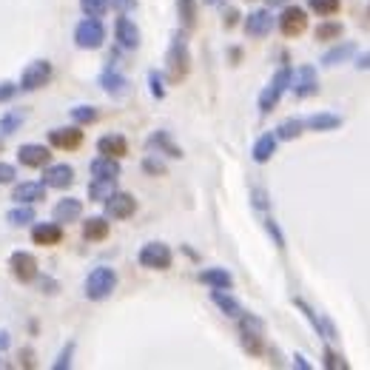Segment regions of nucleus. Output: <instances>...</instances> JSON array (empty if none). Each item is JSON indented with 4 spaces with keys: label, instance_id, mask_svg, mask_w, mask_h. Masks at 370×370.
Wrapping results in <instances>:
<instances>
[{
    "label": "nucleus",
    "instance_id": "36",
    "mask_svg": "<svg viewBox=\"0 0 370 370\" xmlns=\"http://www.w3.org/2000/svg\"><path fill=\"white\" fill-rule=\"evenodd\" d=\"M308 9L319 17H334L342 9V0H308Z\"/></svg>",
    "mask_w": 370,
    "mask_h": 370
},
{
    "label": "nucleus",
    "instance_id": "35",
    "mask_svg": "<svg viewBox=\"0 0 370 370\" xmlns=\"http://www.w3.org/2000/svg\"><path fill=\"white\" fill-rule=\"evenodd\" d=\"M177 15L185 31H194L197 26V0H177Z\"/></svg>",
    "mask_w": 370,
    "mask_h": 370
},
{
    "label": "nucleus",
    "instance_id": "55",
    "mask_svg": "<svg viewBox=\"0 0 370 370\" xmlns=\"http://www.w3.org/2000/svg\"><path fill=\"white\" fill-rule=\"evenodd\" d=\"M205 3H208V6H220V3H222V0H205Z\"/></svg>",
    "mask_w": 370,
    "mask_h": 370
},
{
    "label": "nucleus",
    "instance_id": "21",
    "mask_svg": "<svg viewBox=\"0 0 370 370\" xmlns=\"http://www.w3.org/2000/svg\"><path fill=\"white\" fill-rule=\"evenodd\" d=\"M148 148H151L154 154L171 157V159H180V157H183V148L171 140V134H169V131H154V134L148 137Z\"/></svg>",
    "mask_w": 370,
    "mask_h": 370
},
{
    "label": "nucleus",
    "instance_id": "53",
    "mask_svg": "<svg viewBox=\"0 0 370 370\" xmlns=\"http://www.w3.org/2000/svg\"><path fill=\"white\" fill-rule=\"evenodd\" d=\"M294 364H297V367H302V370H308V367H311V362H305V356H299V353L294 356Z\"/></svg>",
    "mask_w": 370,
    "mask_h": 370
},
{
    "label": "nucleus",
    "instance_id": "43",
    "mask_svg": "<svg viewBox=\"0 0 370 370\" xmlns=\"http://www.w3.org/2000/svg\"><path fill=\"white\" fill-rule=\"evenodd\" d=\"M71 356H74V342H69L63 350H60V356H57V362L52 364L55 370H66V367H71Z\"/></svg>",
    "mask_w": 370,
    "mask_h": 370
},
{
    "label": "nucleus",
    "instance_id": "34",
    "mask_svg": "<svg viewBox=\"0 0 370 370\" xmlns=\"http://www.w3.org/2000/svg\"><path fill=\"white\" fill-rule=\"evenodd\" d=\"M117 191V180H92L89 183V199L92 202H106L111 194Z\"/></svg>",
    "mask_w": 370,
    "mask_h": 370
},
{
    "label": "nucleus",
    "instance_id": "13",
    "mask_svg": "<svg viewBox=\"0 0 370 370\" xmlns=\"http://www.w3.org/2000/svg\"><path fill=\"white\" fill-rule=\"evenodd\" d=\"M46 137H49V145H52V148H60V151H77L80 145H83V140H86V134L80 131V126L52 129Z\"/></svg>",
    "mask_w": 370,
    "mask_h": 370
},
{
    "label": "nucleus",
    "instance_id": "50",
    "mask_svg": "<svg viewBox=\"0 0 370 370\" xmlns=\"http://www.w3.org/2000/svg\"><path fill=\"white\" fill-rule=\"evenodd\" d=\"M12 348V334L9 331H0V353Z\"/></svg>",
    "mask_w": 370,
    "mask_h": 370
},
{
    "label": "nucleus",
    "instance_id": "52",
    "mask_svg": "<svg viewBox=\"0 0 370 370\" xmlns=\"http://www.w3.org/2000/svg\"><path fill=\"white\" fill-rule=\"evenodd\" d=\"M43 294H57V282H52V279H43Z\"/></svg>",
    "mask_w": 370,
    "mask_h": 370
},
{
    "label": "nucleus",
    "instance_id": "2",
    "mask_svg": "<svg viewBox=\"0 0 370 370\" xmlns=\"http://www.w3.org/2000/svg\"><path fill=\"white\" fill-rule=\"evenodd\" d=\"M239 345H242V350L248 353V356H262L265 353V322L259 319V316H254V313H248L245 311L239 319Z\"/></svg>",
    "mask_w": 370,
    "mask_h": 370
},
{
    "label": "nucleus",
    "instance_id": "20",
    "mask_svg": "<svg viewBox=\"0 0 370 370\" xmlns=\"http://www.w3.org/2000/svg\"><path fill=\"white\" fill-rule=\"evenodd\" d=\"M12 199L17 205H37L46 199V183H17L15 191H12Z\"/></svg>",
    "mask_w": 370,
    "mask_h": 370
},
{
    "label": "nucleus",
    "instance_id": "5",
    "mask_svg": "<svg viewBox=\"0 0 370 370\" xmlns=\"http://www.w3.org/2000/svg\"><path fill=\"white\" fill-rule=\"evenodd\" d=\"M74 43L86 52H94L106 43V26L100 17H83L74 26Z\"/></svg>",
    "mask_w": 370,
    "mask_h": 370
},
{
    "label": "nucleus",
    "instance_id": "26",
    "mask_svg": "<svg viewBox=\"0 0 370 370\" xmlns=\"http://www.w3.org/2000/svg\"><path fill=\"white\" fill-rule=\"evenodd\" d=\"M89 171H92V177H97V180H117V177H120V159L103 157V154H100V157L92 159Z\"/></svg>",
    "mask_w": 370,
    "mask_h": 370
},
{
    "label": "nucleus",
    "instance_id": "17",
    "mask_svg": "<svg viewBox=\"0 0 370 370\" xmlns=\"http://www.w3.org/2000/svg\"><path fill=\"white\" fill-rule=\"evenodd\" d=\"M31 242L40 248H55L63 242V225L60 222H37L31 228Z\"/></svg>",
    "mask_w": 370,
    "mask_h": 370
},
{
    "label": "nucleus",
    "instance_id": "48",
    "mask_svg": "<svg viewBox=\"0 0 370 370\" xmlns=\"http://www.w3.org/2000/svg\"><path fill=\"white\" fill-rule=\"evenodd\" d=\"M359 71H370V52H359L356 55V63H353Z\"/></svg>",
    "mask_w": 370,
    "mask_h": 370
},
{
    "label": "nucleus",
    "instance_id": "16",
    "mask_svg": "<svg viewBox=\"0 0 370 370\" xmlns=\"http://www.w3.org/2000/svg\"><path fill=\"white\" fill-rule=\"evenodd\" d=\"M43 183L46 188H55V191H63V188H71L74 183V169L69 166V162H49L46 171H43Z\"/></svg>",
    "mask_w": 370,
    "mask_h": 370
},
{
    "label": "nucleus",
    "instance_id": "51",
    "mask_svg": "<svg viewBox=\"0 0 370 370\" xmlns=\"http://www.w3.org/2000/svg\"><path fill=\"white\" fill-rule=\"evenodd\" d=\"M236 20H239V12H236V9H228V12H225V29H231Z\"/></svg>",
    "mask_w": 370,
    "mask_h": 370
},
{
    "label": "nucleus",
    "instance_id": "49",
    "mask_svg": "<svg viewBox=\"0 0 370 370\" xmlns=\"http://www.w3.org/2000/svg\"><path fill=\"white\" fill-rule=\"evenodd\" d=\"M20 364H23V367H34V364H37V362H34V353H31L29 348L20 350Z\"/></svg>",
    "mask_w": 370,
    "mask_h": 370
},
{
    "label": "nucleus",
    "instance_id": "11",
    "mask_svg": "<svg viewBox=\"0 0 370 370\" xmlns=\"http://www.w3.org/2000/svg\"><path fill=\"white\" fill-rule=\"evenodd\" d=\"M9 271H12V276L17 279V282H23V285H29V282H34L37 279V259L29 254V251H15L12 257H9Z\"/></svg>",
    "mask_w": 370,
    "mask_h": 370
},
{
    "label": "nucleus",
    "instance_id": "28",
    "mask_svg": "<svg viewBox=\"0 0 370 370\" xmlns=\"http://www.w3.org/2000/svg\"><path fill=\"white\" fill-rule=\"evenodd\" d=\"M199 282L208 285V287H222V291H231V287H234V276L225 268H205V271H199Z\"/></svg>",
    "mask_w": 370,
    "mask_h": 370
},
{
    "label": "nucleus",
    "instance_id": "46",
    "mask_svg": "<svg viewBox=\"0 0 370 370\" xmlns=\"http://www.w3.org/2000/svg\"><path fill=\"white\" fill-rule=\"evenodd\" d=\"M111 9H117L120 15H129L137 9V0H111Z\"/></svg>",
    "mask_w": 370,
    "mask_h": 370
},
{
    "label": "nucleus",
    "instance_id": "3",
    "mask_svg": "<svg viewBox=\"0 0 370 370\" xmlns=\"http://www.w3.org/2000/svg\"><path fill=\"white\" fill-rule=\"evenodd\" d=\"M114 291H117V271H114V268L100 265V268H94V271L86 276L83 294H86L89 302H103V299H108Z\"/></svg>",
    "mask_w": 370,
    "mask_h": 370
},
{
    "label": "nucleus",
    "instance_id": "10",
    "mask_svg": "<svg viewBox=\"0 0 370 370\" xmlns=\"http://www.w3.org/2000/svg\"><path fill=\"white\" fill-rule=\"evenodd\" d=\"M114 40H117V46H120V49H126V52H137V49H140V40H143L140 26H137L131 17L120 15V17H117V23H114Z\"/></svg>",
    "mask_w": 370,
    "mask_h": 370
},
{
    "label": "nucleus",
    "instance_id": "31",
    "mask_svg": "<svg viewBox=\"0 0 370 370\" xmlns=\"http://www.w3.org/2000/svg\"><path fill=\"white\" fill-rule=\"evenodd\" d=\"M353 55H356V46H353V43H339V46L327 49V52L322 55V66H339V63H345V60L353 57Z\"/></svg>",
    "mask_w": 370,
    "mask_h": 370
},
{
    "label": "nucleus",
    "instance_id": "12",
    "mask_svg": "<svg viewBox=\"0 0 370 370\" xmlns=\"http://www.w3.org/2000/svg\"><path fill=\"white\" fill-rule=\"evenodd\" d=\"M17 162L26 169H46L52 162V148L37 145V143H26V145L17 148Z\"/></svg>",
    "mask_w": 370,
    "mask_h": 370
},
{
    "label": "nucleus",
    "instance_id": "44",
    "mask_svg": "<svg viewBox=\"0 0 370 370\" xmlns=\"http://www.w3.org/2000/svg\"><path fill=\"white\" fill-rule=\"evenodd\" d=\"M15 177H17V169H15V166H9V162H0V185L15 183Z\"/></svg>",
    "mask_w": 370,
    "mask_h": 370
},
{
    "label": "nucleus",
    "instance_id": "19",
    "mask_svg": "<svg viewBox=\"0 0 370 370\" xmlns=\"http://www.w3.org/2000/svg\"><path fill=\"white\" fill-rule=\"evenodd\" d=\"M52 217L60 225H71V222H77L80 217H83V202H80L77 197H63V199L55 202Z\"/></svg>",
    "mask_w": 370,
    "mask_h": 370
},
{
    "label": "nucleus",
    "instance_id": "6",
    "mask_svg": "<svg viewBox=\"0 0 370 370\" xmlns=\"http://www.w3.org/2000/svg\"><path fill=\"white\" fill-rule=\"evenodd\" d=\"M52 77H55V66L40 57V60H31L23 69L17 86H20V92H37V89H46L52 83Z\"/></svg>",
    "mask_w": 370,
    "mask_h": 370
},
{
    "label": "nucleus",
    "instance_id": "47",
    "mask_svg": "<svg viewBox=\"0 0 370 370\" xmlns=\"http://www.w3.org/2000/svg\"><path fill=\"white\" fill-rule=\"evenodd\" d=\"M17 92H20V86H15V83H0V103H9Z\"/></svg>",
    "mask_w": 370,
    "mask_h": 370
},
{
    "label": "nucleus",
    "instance_id": "38",
    "mask_svg": "<svg viewBox=\"0 0 370 370\" xmlns=\"http://www.w3.org/2000/svg\"><path fill=\"white\" fill-rule=\"evenodd\" d=\"M6 220H9V225H15V228L31 225V222H34V208H31V205H20V208H12V211L6 214Z\"/></svg>",
    "mask_w": 370,
    "mask_h": 370
},
{
    "label": "nucleus",
    "instance_id": "9",
    "mask_svg": "<svg viewBox=\"0 0 370 370\" xmlns=\"http://www.w3.org/2000/svg\"><path fill=\"white\" fill-rule=\"evenodd\" d=\"M103 205L108 220H131L137 214V197L129 191H114Z\"/></svg>",
    "mask_w": 370,
    "mask_h": 370
},
{
    "label": "nucleus",
    "instance_id": "41",
    "mask_svg": "<svg viewBox=\"0 0 370 370\" xmlns=\"http://www.w3.org/2000/svg\"><path fill=\"white\" fill-rule=\"evenodd\" d=\"M148 89H151L154 100H162V97H166V83H162V74H159V71H148Z\"/></svg>",
    "mask_w": 370,
    "mask_h": 370
},
{
    "label": "nucleus",
    "instance_id": "29",
    "mask_svg": "<svg viewBox=\"0 0 370 370\" xmlns=\"http://www.w3.org/2000/svg\"><path fill=\"white\" fill-rule=\"evenodd\" d=\"M276 134L273 131H268V134H262L257 143H254V148H251V157H254V162H259V166H262V162H268L273 154H276Z\"/></svg>",
    "mask_w": 370,
    "mask_h": 370
},
{
    "label": "nucleus",
    "instance_id": "14",
    "mask_svg": "<svg viewBox=\"0 0 370 370\" xmlns=\"http://www.w3.org/2000/svg\"><path fill=\"white\" fill-rule=\"evenodd\" d=\"M291 89H294V94H297L299 100L313 97V94L319 92V74H316V69H313V66L297 69V71H294V80H291Z\"/></svg>",
    "mask_w": 370,
    "mask_h": 370
},
{
    "label": "nucleus",
    "instance_id": "42",
    "mask_svg": "<svg viewBox=\"0 0 370 370\" xmlns=\"http://www.w3.org/2000/svg\"><path fill=\"white\" fill-rule=\"evenodd\" d=\"M322 359H325L322 364H325L327 370H334V367H336V370H348V362H345V359H342L339 353H334L331 348H325V353H322Z\"/></svg>",
    "mask_w": 370,
    "mask_h": 370
},
{
    "label": "nucleus",
    "instance_id": "39",
    "mask_svg": "<svg viewBox=\"0 0 370 370\" xmlns=\"http://www.w3.org/2000/svg\"><path fill=\"white\" fill-rule=\"evenodd\" d=\"M111 6V0H80V9L86 17H103Z\"/></svg>",
    "mask_w": 370,
    "mask_h": 370
},
{
    "label": "nucleus",
    "instance_id": "7",
    "mask_svg": "<svg viewBox=\"0 0 370 370\" xmlns=\"http://www.w3.org/2000/svg\"><path fill=\"white\" fill-rule=\"evenodd\" d=\"M137 262L148 271H169L174 262V254L166 242H145L137 254Z\"/></svg>",
    "mask_w": 370,
    "mask_h": 370
},
{
    "label": "nucleus",
    "instance_id": "25",
    "mask_svg": "<svg viewBox=\"0 0 370 370\" xmlns=\"http://www.w3.org/2000/svg\"><path fill=\"white\" fill-rule=\"evenodd\" d=\"M294 302H297V308H299V311L308 316V322L313 325V331H316L322 339H336V331H334V325H331V322H327V319H322V316H319V313H316L311 305H305L302 299H294Z\"/></svg>",
    "mask_w": 370,
    "mask_h": 370
},
{
    "label": "nucleus",
    "instance_id": "37",
    "mask_svg": "<svg viewBox=\"0 0 370 370\" xmlns=\"http://www.w3.org/2000/svg\"><path fill=\"white\" fill-rule=\"evenodd\" d=\"M71 120L77 122V126H92V122L100 120V108H94V106H74L71 108Z\"/></svg>",
    "mask_w": 370,
    "mask_h": 370
},
{
    "label": "nucleus",
    "instance_id": "8",
    "mask_svg": "<svg viewBox=\"0 0 370 370\" xmlns=\"http://www.w3.org/2000/svg\"><path fill=\"white\" fill-rule=\"evenodd\" d=\"M276 26H279L282 37L294 40V37L305 34V29H308V15H305L302 6H285L282 15L276 17Z\"/></svg>",
    "mask_w": 370,
    "mask_h": 370
},
{
    "label": "nucleus",
    "instance_id": "24",
    "mask_svg": "<svg viewBox=\"0 0 370 370\" xmlns=\"http://www.w3.org/2000/svg\"><path fill=\"white\" fill-rule=\"evenodd\" d=\"M97 151H100L103 157H114V159H120V157H126V154H129V140L122 137V134H106V137L97 140Z\"/></svg>",
    "mask_w": 370,
    "mask_h": 370
},
{
    "label": "nucleus",
    "instance_id": "23",
    "mask_svg": "<svg viewBox=\"0 0 370 370\" xmlns=\"http://www.w3.org/2000/svg\"><path fill=\"white\" fill-rule=\"evenodd\" d=\"M339 126H342V117L334 114V111H319V114L305 117V129L308 131H336Z\"/></svg>",
    "mask_w": 370,
    "mask_h": 370
},
{
    "label": "nucleus",
    "instance_id": "54",
    "mask_svg": "<svg viewBox=\"0 0 370 370\" xmlns=\"http://www.w3.org/2000/svg\"><path fill=\"white\" fill-rule=\"evenodd\" d=\"M265 3H268V6H285L287 0H265Z\"/></svg>",
    "mask_w": 370,
    "mask_h": 370
},
{
    "label": "nucleus",
    "instance_id": "4",
    "mask_svg": "<svg viewBox=\"0 0 370 370\" xmlns=\"http://www.w3.org/2000/svg\"><path fill=\"white\" fill-rule=\"evenodd\" d=\"M291 80H294V71H291V66H282V69H276V74L271 77V83L259 92V100H257V106H259V111L262 114H271L276 106H279V100H282V94L291 89Z\"/></svg>",
    "mask_w": 370,
    "mask_h": 370
},
{
    "label": "nucleus",
    "instance_id": "1",
    "mask_svg": "<svg viewBox=\"0 0 370 370\" xmlns=\"http://www.w3.org/2000/svg\"><path fill=\"white\" fill-rule=\"evenodd\" d=\"M191 71V52H188V40H185V29L171 34V43L166 52V77L169 83H183Z\"/></svg>",
    "mask_w": 370,
    "mask_h": 370
},
{
    "label": "nucleus",
    "instance_id": "56",
    "mask_svg": "<svg viewBox=\"0 0 370 370\" xmlns=\"http://www.w3.org/2000/svg\"><path fill=\"white\" fill-rule=\"evenodd\" d=\"M367 17H370V6H367Z\"/></svg>",
    "mask_w": 370,
    "mask_h": 370
},
{
    "label": "nucleus",
    "instance_id": "32",
    "mask_svg": "<svg viewBox=\"0 0 370 370\" xmlns=\"http://www.w3.org/2000/svg\"><path fill=\"white\" fill-rule=\"evenodd\" d=\"M313 34H316V40H322V43H336V40L345 34V26L339 20H325L316 26Z\"/></svg>",
    "mask_w": 370,
    "mask_h": 370
},
{
    "label": "nucleus",
    "instance_id": "22",
    "mask_svg": "<svg viewBox=\"0 0 370 370\" xmlns=\"http://www.w3.org/2000/svg\"><path fill=\"white\" fill-rule=\"evenodd\" d=\"M211 302L228 316V319H239L245 311H242V305H239V299L234 297V294H228V291H222V287H211Z\"/></svg>",
    "mask_w": 370,
    "mask_h": 370
},
{
    "label": "nucleus",
    "instance_id": "40",
    "mask_svg": "<svg viewBox=\"0 0 370 370\" xmlns=\"http://www.w3.org/2000/svg\"><path fill=\"white\" fill-rule=\"evenodd\" d=\"M143 171L151 174V177H162V174H166V162H162L157 154H148V157L143 159Z\"/></svg>",
    "mask_w": 370,
    "mask_h": 370
},
{
    "label": "nucleus",
    "instance_id": "45",
    "mask_svg": "<svg viewBox=\"0 0 370 370\" xmlns=\"http://www.w3.org/2000/svg\"><path fill=\"white\" fill-rule=\"evenodd\" d=\"M265 228H268V234L273 236V242H276V248H285V236H282V231L276 228V222H273L271 217H265Z\"/></svg>",
    "mask_w": 370,
    "mask_h": 370
},
{
    "label": "nucleus",
    "instance_id": "33",
    "mask_svg": "<svg viewBox=\"0 0 370 370\" xmlns=\"http://www.w3.org/2000/svg\"><path fill=\"white\" fill-rule=\"evenodd\" d=\"M302 131H305V120L291 117V120L279 122L273 134H276V140H297V137H302Z\"/></svg>",
    "mask_w": 370,
    "mask_h": 370
},
{
    "label": "nucleus",
    "instance_id": "15",
    "mask_svg": "<svg viewBox=\"0 0 370 370\" xmlns=\"http://www.w3.org/2000/svg\"><path fill=\"white\" fill-rule=\"evenodd\" d=\"M276 26V17L268 12V9H254L248 17H245V34L248 37H268Z\"/></svg>",
    "mask_w": 370,
    "mask_h": 370
},
{
    "label": "nucleus",
    "instance_id": "27",
    "mask_svg": "<svg viewBox=\"0 0 370 370\" xmlns=\"http://www.w3.org/2000/svg\"><path fill=\"white\" fill-rule=\"evenodd\" d=\"M108 234H111L108 217H86V222H83V239L86 242H103V239H108Z\"/></svg>",
    "mask_w": 370,
    "mask_h": 370
},
{
    "label": "nucleus",
    "instance_id": "18",
    "mask_svg": "<svg viewBox=\"0 0 370 370\" xmlns=\"http://www.w3.org/2000/svg\"><path fill=\"white\" fill-rule=\"evenodd\" d=\"M100 86H103V92L108 94V97H122L129 92V77L126 74H120L117 69H114V60L103 69V74H100Z\"/></svg>",
    "mask_w": 370,
    "mask_h": 370
},
{
    "label": "nucleus",
    "instance_id": "30",
    "mask_svg": "<svg viewBox=\"0 0 370 370\" xmlns=\"http://www.w3.org/2000/svg\"><path fill=\"white\" fill-rule=\"evenodd\" d=\"M23 122H26V111L23 108H9L3 117H0V140L17 134Z\"/></svg>",
    "mask_w": 370,
    "mask_h": 370
}]
</instances>
